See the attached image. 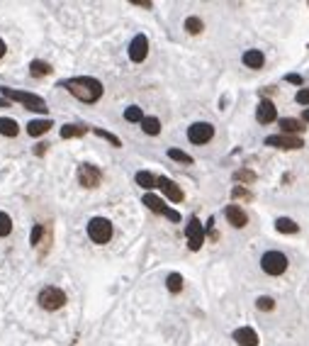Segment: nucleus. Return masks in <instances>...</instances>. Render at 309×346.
<instances>
[{"label":"nucleus","instance_id":"f03ea898","mask_svg":"<svg viewBox=\"0 0 309 346\" xmlns=\"http://www.w3.org/2000/svg\"><path fill=\"white\" fill-rule=\"evenodd\" d=\"M3 97H8V100H15V103H22L27 110H34V112H46V103H44V97L34 95V93H25V90H13V88H5L3 85Z\"/></svg>","mask_w":309,"mask_h":346},{"label":"nucleus","instance_id":"2eb2a0df","mask_svg":"<svg viewBox=\"0 0 309 346\" xmlns=\"http://www.w3.org/2000/svg\"><path fill=\"white\" fill-rule=\"evenodd\" d=\"M234 341L239 346H258V334L253 332L251 327H241L234 332Z\"/></svg>","mask_w":309,"mask_h":346},{"label":"nucleus","instance_id":"5701e85b","mask_svg":"<svg viewBox=\"0 0 309 346\" xmlns=\"http://www.w3.org/2000/svg\"><path fill=\"white\" fill-rule=\"evenodd\" d=\"M141 129H144L146 134L156 137V134L161 132V122H158L156 117H144V120H141Z\"/></svg>","mask_w":309,"mask_h":346},{"label":"nucleus","instance_id":"423d86ee","mask_svg":"<svg viewBox=\"0 0 309 346\" xmlns=\"http://www.w3.org/2000/svg\"><path fill=\"white\" fill-rule=\"evenodd\" d=\"M141 203H144L149 210H154V212H158V215L168 217L170 222H180V212H175V210H170L168 205H163V203H161V197H156V195L146 193L144 197H141Z\"/></svg>","mask_w":309,"mask_h":346},{"label":"nucleus","instance_id":"58836bf2","mask_svg":"<svg viewBox=\"0 0 309 346\" xmlns=\"http://www.w3.org/2000/svg\"><path fill=\"white\" fill-rule=\"evenodd\" d=\"M3 56H5V42L0 39V59H3Z\"/></svg>","mask_w":309,"mask_h":346},{"label":"nucleus","instance_id":"39448f33","mask_svg":"<svg viewBox=\"0 0 309 346\" xmlns=\"http://www.w3.org/2000/svg\"><path fill=\"white\" fill-rule=\"evenodd\" d=\"M39 305H42L44 310H49V312H54V310H61L64 305H66V295L61 288H54V285H46L39 290Z\"/></svg>","mask_w":309,"mask_h":346},{"label":"nucleus","instance_id":"a878e982","mask_svg":"<svg viewBox=\"0 0 309 346\" xmlns=\"http://www.w3.org/2000/svg\"><path fill=\"white\" fill-rule=\"evenodd\" d=\"M168 156L173 159V161H180V164H193V156L190 154H185V152H180V149H168Z\"/></svg>","mask_w":309,"mask_h":346},{"label":"nucleus","instance_id":"6e6552de","mask_svg":"<svg viewBox=\"0 0 309 346\" xmlns=\"http://www.w3.org/2000/svg\"><path fill=\"white\" fill-rule=\"evenodd\" d=\"M185 234H188V246H190V251H200L202 241H205V229H202V224H200L197 217H193V220L188 222Z\"/></svg>","mask_w":309,"mask_h":346},{"label":"nucleus","instance_id":"e433bc0d","mask_svg":"<svg viewBox=\"0 0 309 346\" xmlns=\"http://www.w3.org/2000/svg\"><path fill=\"white\" fill-rule=\"evenodd\" d=\"M132 3H134V5H141V8H151V3H149V0H144V3H141V0H132Z\"/></svg>","mask_w":309,"mask_h":346},{"label":"nucleus","instance_id":"6ab92c4d","mask_svg":"<svg viewBox=\"0 0 309 346\" xmlns=\"http://www.w3.org/2000/svg\"><path fill=\"white\" fill-rule=\"evenodd\" d=\"M280 129L285 132V134H297V132H302L304 129V125L299 122V120H292V117H285V120H280Z\"/></svg>","mask_w":309,"mask_h":346},{"label":"nucleus","instance_id":"f704fd0d","mask_svg":"<svg viewBox=\"0 0 309 346\" xmlns=\"http://www.w3.org/2000/svg\"><path fill=\"white\" fill-rule=\"evenodd\" d=\"M234 197H251V193H249V190H243V188H234Z\"/></svg>","mask_w":309,"mask_h":346},{"label":"nucleus","instance_id":"cd10ccee","mask_svg":"<svg viewBox=\"0 0 309 346\" xmlns=\"http://www.w3.org/2000/svg\"><path fill=\"white\" fill-rule=\"evenodd\" d=\"M185 29H188L190 34H200V32H202V20H200V17H188V20H185Z\"/></svg>","mask_w":309,"mask_h":346},{"label":"nucleus","instance_id":"f8f14e48","mask_svg":"<svg viewBox=\"0 0 309 346\" xmlns=\"http://www.w3.org/2000/svg\"><path fill=\"white\" fill-rule=\"evenodd\" d=\"M158 188L166 193V197H168L170 203H183V197H185L183 190H180V188H178V185H175V183H173L170 178L161 176V178H158Z\"/></svg>","mask_w":309,"mask_h":346},{"label":"nucleus","instance_id":"a211bd4d","mask_svg":"<svg viewBox=\"0 0 309 346\" xmlns=\"http://www.w3.org/2000/svg\"><path fill=\"white\" fill-rule=\"evenodd\" d=\"M275 229H278L280 234H295L299 227H297V222H292L290 217H278V220H275Z\"/></svg>","mask_w":309,"mask_h":346},{"label":"nucleus","instance_id":"bb28decb","mask_svg":"<svg viewBox=\"0 0 309 346\" xmlns=\"http://www.w3.org/2000/svg\"><path fill=\"white\" fill-rule=\"evenodd\" d=\"M125 120H127V122H139V125H141L144 115H141V110L137 108V105H132V108H127V110H125Z\"/></svg>","mask_w":309,"mask_h":346},{"label":"nucleus","instance_id":"9d476101","mask_svg":"<svg viewBox=\"0 0 309 346\" xmlns=\"http://www.w3.org/2000/svg\"><path fill=\"white\" fill-rule=\"evenodd\" d=\"M100 168L93 166V164H81V168H78V180H81V185L83 188H95L100 183Z\"/></svg>","mask_w":309,"mask_h":346},{"label":"nucleus","instance_id":"4468645a","mask_svg":"<svg viewBox=\"0 0 309 346\" xmlns=\"http://www.w3.org/2000/svg\"><path fill=\"white\" fill-rule=\"evenodd\" d=\"M256 117H258L261 125H270V122L278 117V110H275V105H273L270 100H261V103H258V110H256Z\"/></svg>","mask_w":309,"mask_h":346},{"label":"nucleus","instance_id":"393cba45","mask_svg":"<svg viewBox=\"0 0 309 346\" xmlns=\"http://www.w3.org/2000/svg\"><path fill=\"white\" fill-rule=\"evenodd\" d=\"M166 288H168L170 292H180L183 290V276H180V273H170L168 280H166Z\"/></svg>","mask_w":309,"mask_h":346},{"label":"nucleus","instance_id":"4c0bfd02","mask_svg":"<svg viewBox=\"0 0 309 346\" xmlns=\"http://www.w3.org/2000/svg\"><path fill=\"white\" fill-rule=\"evenodd\" d=\"M8 105H10V100H8V97H0V108H8Z\"/></svg>","mask_w":309,"mask_h":346},{"label":"nucleus","instance_id":"f3484780","mask_svg":"<svg viewBox=\"0 0 309 346\" xmlns=\"http://www.w3.org/2000/svg\"><path fill=\"white\" fill-rule=\"evenodd\" d=\"M51 120H32L27 125V134L29 137H39V134H44V132H49L51 129Z\"/></svg>","mask_w":309,"mask_h":346},{"label":"nucleus","instance_id":"9b49d317","mask_svg":"<svg viewBox=\"0 0 309 346\" xmlns=\"http://www.w3.org/2000/svg\"><path fill=\"white\" fill-rule=\"evenodd\" d=\"M268 146H275V149H302V139L299 137H290V134H275V137L266 139Z\"/></svg>","mask_w":309,"mask_h":346},{"label":"nucleus","instance_id":"c85d7f7f","mask_svg":"<svg viewBox=\"0 0 309 346\" xmlns=\"http://www.w3.org/2000/svg\"><path fill=\"white\" fill-rule=\"evenodd\" d=\"M10 232H13V220L5 212H0V236H8Z\"/></svg>","mask_w":309,"mask_h":346},{"label":"nucleus","instance_id":"4be33fe9","mask_svg":"<svg viewBox=\"0 0 309 346\" xmlns=\"http://www.w3.org/2000/svg\"><path fill=\"white\" fill-rule=\"evenodd\" d=\"M17 132H20V127L15 120L10 117H3L0 120V134H5V137H17Z\"/></svg>","mask_w":309,"mask_h":346},{"label":"nucleus","instance_id":"b1692460","mask_svg":"<svg viewBox=\"0 0 309 346\" xmlns=\"http://www.w3.org/2000/svg\"><path fill=\"white\" fill-rule=\"evenodd\" d=\"M29 73L39 78V76L51 73V66H49V64H44V61H32V64H29Z\"/></svg>","mask_w":309,"mask_h":346},{"label":"nucleus","instance_id":"412c9836","mask_svg":"<svg viewBox=\"0 0 309 346\" xmlns=\"http://www.w3.org/2000/svg\"><path fill=\"white\" fill-rule=\"evenodd\" d=\"M85 132H88V127H85V125H64V129H61V137H64V139L83 137Z\"/></svg>","mask_w":309,"mask_h":346},{"label":"nucleus","instance_id":"ddd939ff","mask_svg":"<svg viewBox=\"0 0 309 346\" xmlns=\"http://www.w3.org/2000/svg\"><path fill=\"white\" fill-rule=\"evenodd\" d=\"M224 217L229 220V224H231V227H236V229H241V227H246V224H249V215H246L239 205H229V208L224 210Z\"/></svg>","mask_w":309,"mask_h":346},{"label":"nucleus","instance_id":"dca6fc26","mask_svg":"<svg viewBox=\"0 0 309 346\" xmlns=\"http://www.w3.org/2000/svg\"><path fill=\"white\" fill-rule=\"evenodd\" d=\"M243 64H246L249 69H263L266 56H263V52H258V49H251V52L243 54Z\"/></svg>","mask_w":309,"mask_h":346},{"label":"nucleus","instance_id":"20e7f679","mask_svg":"<svg viewBox=\"0 0 309 346\" xmlns=\"http://www.w3.org/2000/svg\"><path fill=\"white\" fill-rule=\"evenodd\" d=\"M261 268L268 276H282L287 271V256L282 251H266L261 259Z\"/></svg>","mask_w":309,"mask_h":346},{"label":"nucleus","instance_id":"0eeeda50","mask_svg":"<svg viewBox=\"0 0 309 346\" xmlns=\"http://www.w3.org/2000/svg\"><path fill=\"white\" fill-rule=\"evenodd\" d=\"M214 137V127L210 125V122H195V125H190V129H188V139L193 141V144H207L210 139Z\"/></svg>","mask_w":309,"mask_h":346},{"label":"nucleus","instance_id":"72a5a7b5","mask_svg":"<svg viewBox=\"0 0 309 346\" xmlns=\"http://www.w3.org/2000/svg\"><path fill=\"white\" fill-rule=\"evenodd\" d=\"M297 103H299V105H309V88H302V90L297 93Z\"/></svg>","mask_w":309,"mask_h":346},{"label":"nucleus","instance_id":"ea45409f","mask_svg":"<svg viewBox=\"0 0 309 346\" xmlns=\"http://www.w3.org/2000/svg\"><path fill=\"white\" fill-rule=\"evenodd\" d=\"M302 120H304V122H309V108L304 110V115H302Z\"/></svg>","mask_w":309,"mask_h":346},{"label":"nucleus","instance_id":"c9c22d12","mask_svg":"<svg viewBox=\"0 0 309 346\" xmlns=\"http://www.w3.org/2000/svg\"><path fill=\"white\" fill-rule=\"evenodd\" d=\"M287 81H290V83L302 85V76H297V73H287Z\"/></svg>","mask_w":309,"mask_h":346},{"label":"nucleus","instance_id":"f257e3e1","mask_svg":"<svg viewBox=\"0 0 309 346\" xmlns=\"http://www.w3.org/2000/svg\"><path fill=\"white\" fill-rule=\"evenodd\" d=\"M58 85H64L71 95H76L83 103H98L102 97V83L98 78H90V76H81V78H69V81H61Z\"/></svg>","mask_w":309,"mask_h":346},{"label":"nucleus","instance_id":"7ed1b4c3","mask_svg":"<svg viewBox=\"0 0 309 346\" xmlns=\"http://www.w3.org/2000/svg\"><path fill=\"white\" fill-rule=\"evenodd\" d=\"M88 236L95 244H107L112 239V222L105 220V217H93L88 222Z\"/></svg>","mask_w":309,"mask_h":346},{"label":"nucleus","instance_id":"1a4fd4ad","mask_svg":"<svg viewBox=\"0 0 309 346\" xmlns=\"http://www.w3.org/2000/svg\"><path fill=\"white\" fill-rule=\"evenodd\" d=\"M146 54H149V39H146V34H137L129 44V59L134 64H141L146 59Z\"/></svg>","mask_w":309,"mask_h":346},{"label":"nucleus","instance_id":"473e14b6","mask_svg":"<svg viewBox=\"0 0 309 346\" xmlns=\"http://www.w3.org/2000/svg\"><path fill=\"white\" fill-rule=\"evenodd\" d=\"M42 234H44V227H42V224H37V227L32 229V244H34V246L39 244V239H42Z\"/></svg>","mask_w":309,"mask_h":346},{"label":"nucleus","instance_id":"7c9ffc66","mask_svg":"<svg viewBox=\"0 0 309 346\" xmlns=\"http://www.w3.org/2000/svg\"><path fill=\"white\" fill-rule=\"evenodd\" d=\"M234 180H246V183H253V180H256V173H253V171H246V168H241V171H236V173H234Z\"/></svg>","mask_w":309,"mask_h":346},{"label":"nucleus","instance_id":"aec40b11","mask_svg":"<svg viewBox=\"0 0 309 346\" xmlns=\"http://www.w3.org/2000/svg\"><path fill=\"white\" fill-rule=\"evenodd\" d=\"M134 180H137V185H141V188H154V185H158V178H156L154 173H149V171H139V173L134 176Z\"/></svg>","mask_w":309,"mask_h":346},{"label":"nucleus","instance_id":"c756f323","mask_svg":"<svg viewBox=\"0 0 309 346\" xmlns=\"http://www.w3.org/2000/svg\"><path fill=\"white\" fill-rule=\"evenodd\" d=\"M256 307H258V310H263V312H270V310L275 307V303H273V298L263 295V298H258V300H256Z\"/></svg>","mask_w":309,"mask_h":346},{"label":"nucleus","instance_id":"2f4dec72","mask_svg":"<svg viewBox=\"0 0 309 346\" xmlns=\"http://www.w3.org/2000/svg\"><path fill=\"white\" fill-rule=\"evenodd\" d=\"M95 134H98V137H102V139H107V141H110L112 146H122V141H119V139L114 137V134H110V132H105V129H95Z\"/></svg>","mask_w":309,"mask_h":346}]
</instances>
